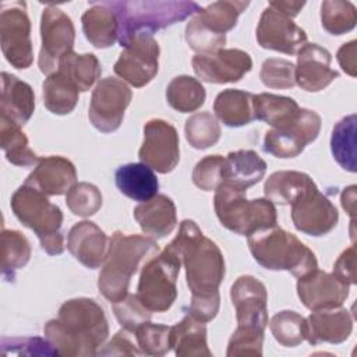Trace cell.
I'll return each mask as SVG.
<instances>
[{
  "label": "cell",
  "mask_w": 357,
  "mask_h": 357,
  "mask_svg": "<svg viewBox=\"0 0 357 357\" xmlns=\"http://www.w3.org/2000/svg\"><path fill=\"white\" fill-rule=\"evenodd\" d=\"M166 248L177 255L185 268L187 286L191 291L188 314L201 322L212 321L219 311V286L225 278L220 248L190 219L180 223L177 236Z\"/></svg>",
  "instance_id": "1"
},
{
  "label": "cell",
  "mask_w": 357,
  "mask_h": 357,
  "mask_svg": "<svg viewBox=\"0 0 357 357\" xmlns=\"http://www.w3.org/2000/svg\"><path fill=\"white\" fill-rule=\"evenodd\" d=\"M43 332L59 356L91 357L107 339L109 324L95 300L78 297L63 303L57 318L50 319Z\"/></svg>",
  "instance_id": "2"
},
{
  "label": "cell",
  "mask_w": 357,
  "mask_h": 357,
  "mask_svg": "<svg viewBox=\"0 0 357 357\" xmlns=\"http://www.w3.org/2000/svg\"><path fill=\"white\" fill-rule=\"evenodd\" d=\"M158 252L159 245L152 237L114 231L98 278L102 296L110 303L123 300L128 294L130 279L141 262L151 259Z\"/></svg>",
  "instance_id": "3"
},
{
  "label": "cell",
  "mask_w": 357,
  "mask_h": 357,
  "mask_svg": "<svg viewBox=\"0 0 357 357\" xmlns=\"http://www.w3.org/2000/svg\"><path fill=\"white\" fill-rule=\"evenodd\" d=\"M119 21V43L124 47L138 35H152L201 11L195 1H106Z\"/></svg>",
  "instance_id": "4"
},
{
  "label": "cell",
  "mask_w": 357,
  "mask_h": 357,
  "mask_svg": "<svg viewBox=\"0 0 357 357\" xmlns=\"http://www.w3.org/2000/svg\"><path fill=\"white\" fill-rule=\"evenodd\" d=\"M248 248L254 259L271 271H287L301 278L318 268L315 254L294 234L272 226L248 236Z\"/></svg>",
  "instance_id": "5"
},
{
  "label": "cell",
  "mask_w": 357,
  "mask_h": 357,
  "mask_svg": "<svg viewBox=\"0 0 357 357\" xmlns=\"http://www.w3.org/2000/svg\"><path fill=\"white\" fill-rule=\"evenodd\" d=\"M10 205L17 219L35 231L49 255H60L64 251V237L60 233L63 212L47 199V195L22 184L13 194Z\"/></svg>",
  "instance_id": "6"
},
{
  "label": "cell",
  "mask_w": 357,
  "mask_h": 357,
  "mask_svg": "<svg viewBox=\"0 0 357 357\" xmlns=\"http://www.w3.org/2000/svg\"><path fill=\"white\" fill-rule=\"evenodd\" d=\"M215 212L223 227L240 234L251 236L258 230L276 226V208L268 198L247 199L245 191L222 184L213 198Z\"/></svg>",
  "instance_id": "7"
},
{
  "label": "cell",
  "mask_w": 357,
  "mask_h": 357,
  "mask_svg": "<svg viewBox=\"0 0 357 357\" xmlns=\"http://www.w3.org/2000/svg\"><path fill=\"white\" fill-rule=\"evenodd\" d=\"M180 268L181 259L167 248L144 264L137 297L151 312H165L176 301Z\"/></svg>",
  "instance_id": "8"
},
{
  "label": "cell",
  "mask_w": 357,
  "mask_h": 357,
  "mask_svg": "<svg viewBox=\"0 0 357 357\" xmlns=\"http://www.w3.org/2000/svg\"><path fill=\"white\" fill-rule=\"evenodd\" d=\"M1 52L6 60L18 70L31 67L33 61L31 21L24 1L1 3L0 6Z\"/></svg>",
  "instance_id": "9"
},
{
  "label": "cell",
  "mask_w": 357,
  "mask_h": 357,
  "mask_svg": "<svg viewBox=\"0 0 357 357\" xmlns=\"http://www.w3.org/2000/svg\"><path fill=\"white\" fill-rule=\"evenodd\" d=\"M42 46L39 52V70L50 75L59 68L61 57L73 52L75 29L71 18L56 6H46L40 18Z\"/></svg>",
  "instance_id": "10"
},
{
  "label": "cell",
  "mask_w": 357,
  "mask_h": 357,
  "mask_svg": "<svg viewBox=\"0 0 357 357\" xmlns=\"http://www.w3.org/2000/svg\"><path fill=\"white\" fill-rule=\"evenodd\" d=\"M131 98L132 92L123 79L113 77L102 78L91 98L88 116L92 126L105 134L116 131L123 123L124 112Z\"/></svg>",
  "instance_id": "11"
},
{
  "label": "cell",
  "mask_w": 357,
  "mask_h": 357,
  "mask_svg": "<svg viewBox=\"0 0 357 357\" xmlns=\"http://www.w3.org/2000/svg\"><path fill=\"white\" fill-rule=\"evenodd\" d=\"M160 49L152 35L132 38L114 63V73L135 88L149 84L159 70Z\"/></svg>",
  "instance_id": "12"
},
{
  "label": "cell",
  "mask_w": 357,
  "mask_h": 357,
  "mask_svg": "<svg viewBox=\"0 0 357 357\" xmlns=\"http://www.w3.org/2000/svg\"><path fill=\"white\" fill-rule=\"evenodd\" d=\"M321 116L310 109H301L297 120L284 128H272L264 138V151L275 158L298 156L304 148L317 139L321 131Z\"/></svg>",
  "instance_id": "13"
},
{
  "label": "cell",
  "mask_w": 357,
  "mask_h": 357,
  "mask_svg": "<svg viewBox=\"0 0 357 357\" xmlns=\"http://www.w3.org/2000/svg\"><path fill=\"white\" fill-rule=\"evenodd\" d=\"M177 130L162 119H152L144 126V142L139 160L152 170L166 174L174 170L180 160Z\"/></svg>",
  "instance_id": "14"
},
{
  "label": "cell",
  "mask_w": 357,
  "mask_h": 357,
  "mask_svg": "<svg viewBox=\"0 0 357 357\" xmlns=\"http://www.w3.org/2000/svg\"><path fill=\"white\" fill-rule=\"evenodd\" d=\"M257 42L264 49L296 54L307 43V33L290 17L268 4L257 26Z\"/></svg>",
  "instance_id": "15"
},
{
  "label": "cell",
  "mask_w": 357,
  "mask_h": 357,
  "mask_svg": "<svg viewBox=\"0 0 357 357\" xmlns=\"http://www.w3.org/2000/svg\"><path fill=\"white\" fill-rule=\"evenodd\" d=\"M252 67L250 54L240 49H219L198 53L192 57V68L201 81L227 84L240 81Z\"/></svg>",
  "instance_id": "16"
},
{
  "label": "cell",
  "mask_w": 357,
  "mask_h": 357,
  "mask_svg": "<svg viewBox=\"0 0 357 357\" xmlns=\"http://www.w3.org/2000/svg\"><path fill=\"white\" fill-rule=\"evenodd\" d=\"M291 220L298 231L319 237L328 234L337 225L339 213L317 187L291 204Z\"/></svg>",
  "instance_id": "17"
},
{
  "label": "cell",
  "mask_w": 357,
  "mask_h": 357,
  "mask_svg": "<svg viewBox=\"0 0 357 357\" xmlns=\"http://www.w3.org/2000/svg\"><path fill=\"white\" fill-rule=\"evenodd\" d=\"M231 304L240 326L265 331L268 325V293L265 284L251 275L240 276L230 289Z\"/></svg>",
  "instance_id": "18"
},
{
  "label": "cell",
  "mask_w": 357,
  "mask_h": 357,
  "mask_svg": "<svg viewBox=\"0 0 357 357\" xmlns=\"http://www.w3.org/2000/svg\"><path fill=\"white\" fill-rule=\"evenodd\" d=\"M297 296L311 311L342 307L349 297V286L340 282L333 273L314 269L298 278Z\"/></svg>",
  "instance_id": "19"
},
{
  "label": "cell",
  "mask_w": 357,
  "mask_h": 357,
  "mask_svg": "<svg viewBox=\"0 0 357 357\" xmlns=\"http://www.w3.org/2000/svg\"><path fill=\"white\" fill-rule=\"evenodd\" d=\"M331 53L317 45L305 43L297 52L296 84L307 92H319L333 82L339 73L331 68Z\"/></svg>",
  "instance_id": "20"
},
{
  "label": "cell",
  "mask_w": 357,
  "mask_h": 357,
  "mask_svg": "<svg viewBox=\"0 0 357 357\" xmlns=\"http://www.w3.org/2000/svg\"><path fill=\"white\" fill-rule=\"evenodd\" d=\"M107 247L106 233L93 222H78L68 231V251L77 261L89 269H96L103 265Z\"/></svg>",
  "instance_id": "21"
},
{
  "label": "cell",
  "mask_w": 357,
  "mask_h": 357,
  "mask_svg": "<svg viewBox=\"0 0 357 357\" xmlns=\"http://www.w3.org/2000/svg\"><path fill=\"white\" fill-rule=\"evenodd\" d=\"M77 181V170L71 160L63 156L40 158L33 172L26 177L28 184L45 195H61Z\"/></svg>",
  "instance_id": "22"
},
{
  "label": "cell",
  "mask_w": 357,
  "mask_h": 357,
  "mask_svg": "<svg viewBox=\"0 0 357 357\" xmlns=\"http://www.w3.org/2000/svg\"><path fill=\"white\" fill-rule=\"evenodd\" d=\"M353 331V318L346 308L314 311L305 318V340L315 346L322 342L337 344L349 339Z\"/></svg>",
  "instance_id": "23"
},
{
  "label": "cell",
  "mask_w": 357,
  "mask_h": 357,
  "mask_svg": "<svg viewBox=\"0 0 357 357\" xmlns=\"http://www.w3.org/2000/svg\"><path fill=\"white\" fill-rule=\"evenodd\" d=\"M134 218L141 230L152 238L166 237L177 225L176 205L163 194H156L153 198L137 205Z\"/></svg>",
  "instance_id": "24"
},
{
  "label": "cell",
  "mask_w": 357,
  "mask_h": 357,
  "mask_svg": "<svg viewBox=\"0 0 357 357\" xmlns=\"http://www.w3.org/2000/svg\"><path fill=\"white\" fill-rule=\"evenodd\" d=\"M265 172L266 163L255 151H234L225 158L222 170L223 184L247 191L248 187H252L264 178Z\"/></svg>",
  "instance_id": "25"
},
{
  "label": "cell",
  "mask_w": 357,
  "mask_h": 357,
  "mask_svg": "<svg viewBox=\"0 0 357 357\" xmlns=\"http://www.w3.org/2000/svg\"><path fill=\"white\" fill-rule=\"evenodd\" d=\"M35 110V95L29 84L18 77L1 73L0 114L8 117L18 126H24Z\"/></svg>",
  "instance_id": "26"
},
{
  "label": "cell",
  "mask_w": 357,
  "mask_h": 357,
  "mask_svg": "<svg viewBox=\"0 0 357 357\" xmlns=\"http://www.w3.org/2000/svg\"><path fill=\"white\" fill-rule=\"evenodd\" d=\"M85 38L98 49L110 47L119 38V21L116 13L103 3H93L81 17Z\"/></svg>",
  "instance_id": "27"
},
{
  "label": "cell",
  "mask_w": 357,
  "mask_h": 357,
  "mask_svg": "<svg viewBox=\"0 0 357 357\" xmlns=\"http://www.w3.org/2000/svg\"><path fill=\"white\" fill-rule=\"evenodd\" d=\"M114 181L121 194L138 202H145L153 198L159 190L156 174L142 162L120 166L116 170Z\"/></svg>",
  "instance_id": "28"
},
{
  "label": "cell",
  "mask_w": 357,
  "mask_h": 357,
  "mask_svg": "<svg viewBox=\"0 0 357 357\" xmlns=\"http://www.w3.org/2000/svg\"><path fill=\"white\" fill-rule=\"evenodd\" d=\"M312 188H317V184L308 174L296 170H280L266 178L264 194L272 202L291 205Z\"/></svg>",
  "instance_id": "29"
},
{
  "label": "cell",
  "mask_w": 357,
  "mask_h": 357,
  "mask_svg": "<svg viewBox=\"0 0 357 357\" xmlns=\"http://www.w3.org/2000/svg\"><path fill=\"white\" fill-rule=\"evenodd\" d=\"M252 109L254 119L272 126V128H284L293 124L301 110L293 98L268 92L254 95Z\"/></svg>",
  "instance_id": "30"
},
{
  "label": "cell",
  "mask_w": 357,
  "mask_h": 357,
  "mask_svg": "<svg viewBox=\"0 0 357 357\" xmlns=\"http://www.w3.org/2000/svg\"><path fill=\"white\" fill-rule=\"evenodd\" d=\"M172 349L178 357H211L205 322L187 314L172 326Z\"/></svg>",
  "instance_id": "31"
},
{
  "label": "cell",
  "mask_w": 357,
  "mask_h": 357,
  "mask_svg": "<svg viewBox=\"0 0 357 357\" xmlns=\"http://www.w3.org/2000/svg\"><path fill=\"white\" fill-rule=\"evenodd\" d=\"M254 95L240 89H225L213 102L216 117L227 127L247 126L254 120Z\"/></svg>",
  "instance_id": "32"
},
{
  "label": "cell",
  "mask_w": 357,
  "mask_h": 357,
  "mask_svg": "<svg viewBox=\"0 0 357 357\" xmlns=\"http://www.w3.org/2000/svg\"><path fill=\"white\" fill-rule=\"evenodd\" d=\"M0 145L10 163L15 166H33L39 156L29 148V142L21 126L0 114Z\"/></svg>",
  "instance_id": "33"
},
{
  "label": "cell",
  "mask_w": 357,
  "mask_h": 357,
  "mask_svg": "<svg viewBox=\"0 0 357 357\" xmlns=\"http://www.w3.org/2000/svg\"><path fill=\"white\" fill-rule=\"evenodd\" d=\"M79 98L75 84L61 71L47 75L43 82V103L53 114H68L74 110Z\"/></svg>",
  "instance_id": "34"
},
{
  "label": "cell",
  "mask_w": 357,
  "mask_h": 357,
  "mask_svg": "<svg viewBox=\"0 0 357 357\" xmlns=\"http://www.w3.org/2000/svg\"><path fill=\"white\" fill-rule=\"evenodd\" d=\"M250 6V1L220 0L215 1L195 14V18L211 32L226 35L237 24L238 15Z\"/></svg>",
  "instance_id": "35"
},
{
  "label": "cell",
  "mask_w": 357,
  "mask_h": 357,
  "mask_svg": "<svg viewBox=\"0 0 357 357\" xmlns=\"http://www.w3.org/2000/svg\"><path fill=\"white\" fill-rule=\"evenodd\" d=\"M206 92L202 84L190 75L173 78L166 88L167 103L180 113L195 112L205 103Z\"/></svg>",
  "instance_id": "36"
},
{
  "label": "cell",
  "mask_w": 357,
  "mask_h": 357,
  "mask_svg": "<svg viewBox=\"0 0 357 357\" xmlns=\"http://www.w3.org/2000/svg\"><path fill=\"white\" fill-rule=\"evenodd\" d=\"M57 70L67 75L75 84L79 92L89 91L102 74L100 63L92 53L78 54L70 52L61 57Z\"/></svg>",
  "instance_id": "37"
},
{
  "label": "cell",
  "mask_w": 357,
  "mask_h": 357,
  "mask_svg": "<svg viewBox=\"0 0 357 357\" xmlns=\"http://www.w3.org/2000/svg\"><path fill=\"white\" fill-rule=\"evenodd\" d=\"M1 273L6 280H14L15 271L24 268L31 258V244L18 230H1Z\"/></svg>",
  "instance_id": "38"
},
{
  "label": "cell",
  "mask_w": 357,
  "mask_h": 357,
  "mask_svg": "<svg viewBox=\"0 0 357 357\" xmlns=\"http://www.w3.org/2000/svg\"><path fill=\"white\" fill-rule=\"evenodd\" d=\"M356 114L343 117L336 123L331 137V151L335 160L344 170L356 172Z\"/></svg>",
  "instance_id": "39"
},
{
  "label": "cell",
  "mask_w": 357,
  "mask_h": 357,
  "mask_svg": "<svg viewBox=\"0 0 357 357\" xmlns=\"http://www.w3.org/2000/svg\"><path fill=\"white\" fill-rule=\"evenodd\" d=\"M321 24L331 35H343L357 24V10L344 0H325L321 4Z\"/></svg>",
  "instance_id": "40"
},
{
  "label": "cell",
  "mask_w": 357,
  "mask_h": 357,
  "mask_svg": "<svg viewBox=\"0 0 357 357\" xmlns=\"http://www.w3.org/2000/svg\"><path fill=\"white\" fill-rule=\"evenodd\" d=\"M185 138L195 149L213 146L220 138V126L216 117L209 112H199L190 116L185 121Z\"/></svg>",
  "instance_id": "41"
},
{
  "label": "cell",
  "mask_w": 357,
  "mask_h": 357,
  "mask_svg": "<svg viewBox=\"0 0 357 357\" xmlns=\"http://www.w3.org/2000/svg\"><path fill=\"white\" fill-rule=\"evenodd\" d=\"M276 342L284 347H296L305 340V318L296 311H280L269 324Z\"/></svg>",
  "instance_id": "42"
},
{
  "label": "cell",
  "mask_w": 357,
  "mask_h": 357,
  "mask_svg": "<svg viewBox=\"0 0 357 357\" xmlns=\"http://www.w3.org/2000/svg\"><path fill=\"white\" fill-rule=\"evenodd\" d=\"M134 333L142 354L165 356L172 349V326L148 321L138 326Z\"/></svg>",
  "instance_id": "43"
},
{
  "label": "cell",
  "mask_w": 357,
  "mask_h": 357,
  "mask_svg": "<svg viewBox=\"0 0 357 357\" xmlns=\"http://www.w3.org/2000/svg\"><path fill=\"white\" fill-rule=\"evenodd\" d=\"M68 209L78 216L86 218L95 215L102 206V194L99 188L91 183H75L66 195Z\"/></svg>",
  "instance_id": "44"
},
{
  "label": "cell",
  "mask_w": 357,
  "mask_h": 357,
  "mask_svg": "<svg viewBox=\"0 0 357 357\" xmlns=\"http://www.w3.org/2000/svg\"><path fill=\"white\" fill-rule=\"evenodd\" d=\"M259 78L262 84L273 89H289L296 84V66L284 59H266L262 63Z\"/></svg>",
  "instance_id": "45"
},
{
  "label": "cell",
  "mask_w": 357,
  "mask_h": 357,
  "mask_svg": "<svg viewBox=\"0 0 357 357\" xmlns=\"http://www.w3.org/2000/svg\"><path fill=\"white\" fill-rule=\"evenodd\" d=\"M113 311L123 329L132 333L152 317V312L139 301L137 294H127L123 300L113 303Z\"/></svg>",
  "instance_id": "46"
},
{
  "label": "cell",
  "mask_w": 357,
  "mask_h": 357,
  "mask_svg": "<svg viewBox=\"0 0 357 357\" xmlns=\"http://www.w3.org/2000/svg\"><path fill=\"white\" fill-rule=\"evenodd\" d=\"M264 331L251 326L237 325L227 344V357L262 356Z\"/></svg>",
  "instance_id": "47"
},
{
  "label": "cell",
  "mask_w": 357,
  "mask_h": 357,
  "mask_svg": "<svg viewBox=\"0 0 357 357\" xmlns=\"http://www.w3.org/2000/svg\"><path fill=\"white\" fill-rule=\"evenodd\" d=\"M223 163L222 155H209L201 159L192 170L194 184L204 191H216L223 184Z\"/></svg>",
  "instance_id": "48"
},
{
  "label": "cell",
  "mask_w": 357,
  "mask_h": 357,
  "mask_svg": "<svg viewBox=\"0 0 357 357\" xmlns=\"http://www.w3.org/2000/svg\"><path fill=\"white\" fill-rule=\"evenodd\" d=\"M185 40L192 50L198 53H211L225 46L226 35H216L211 32L194 15L185 26Z\"/></svg>",
  "instance_id": "49"
},
{
  "label": "cell",
  "mask_w": 357,
  "mask_h": 357,
  "mask_svg": "<svg viewBox=\"0 0 357 357\" xmlns=\"http://www.w3.org/2000/svg\"><path fill=\"white\" fill-rule=\"evenodd\" d=\"M3 356H59L52 343L42 337H3Z\"/></svg>",
  "instance_id": "50"
},
{
  "label": "cell",
  "mask_w": 357,
  "mask_h": 357,
  "mask_svg": "<svg viewBox=\"0 0 357 357\" xmlns=\"http://www.w3.org/2000/svg\"><path fill=\"white\" fill-rule=\"evenodd\" d=\"M130 332L126 329L119 331L107 344L98 351L100 356H141V349L131 340Z\"/></svg>",
  "instance_id": "51"
},
{
  "label": "cell",
  "mask_w": 357,
  "mask_h": 357,
  "mask_svg": "<svg viewBox=\"0 0 357 357\" xmlns=\"http://www.w3.org/2000/svg\"><path fill=\"white\" fill-rule=\"evenodd\" d=\"M333 275L347 286L356 283V248L354 245L344 250L333 265Z\"/></svg>",
  "instance_id": "52"
},
{
  "label": "cell",
  "mask_w": 357,
  "mask_h": 357,
  "mask_svg": "<svg viewBox=\"0 0 357 357\" xmlns=\"http://www.w3.org/2000/svg\"><path fill=\"white\" fill-rule=\"evenodd\" d=\"M356 53H357V42L356 40H350L344 45H342V47L337 50V61L342 67V70L349 74L350 77H356Z\"/></svg>",
  "instance_id": "53"
},
{
  "label": "cell",
  "mask_w": 357,
  "mask_h": 357,
  "mask_svg": "<svg viewBox=\"0 0 357 357\" xmlns=\"http://www.w3.org/2000/svg\"><path fill=\"white\" fill-rule=\"evenodd\" d=\"M340 202L343 209L351 216V223H354V215H356V185H349L343 190L340 195Z\"/></svg>",
  "instance_id": "54"
},
{
  "label": "cell",
  "mask_w": 357,
  "mask_h": 357,
  "mask_svg": "<svg viewBox=\"0 0 357 357\" xmlns=\"http://www.w3.org/2000/svg\"><path fill=\"white\" fill-rule=\"evenodd\" d=\"M269 6L279 10L284 15L294 18L305 6V3L304 1H269Z\"/></svg>",
  "instance_id": "55"
}]
</instances>
